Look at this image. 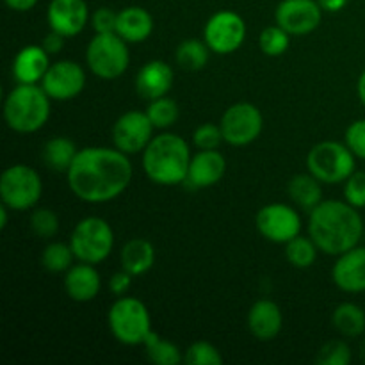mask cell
Masks as SVG:
<instances>
[{"instance_id":"cell-1","label":"cell","mask_w":365,"mask_h":365,"mask_svg":"<svg viewBox=\"0 0 365 365\" xmlns=\"http://www.w3.org/2000/svg\"><path fill=\"white\" fill-rule=\"evenodd\" d=\"M134 177L127 153L107 146L78 150L66 171L70 191L86 203H107L123 195Z\"/></svg>"},{"instance_id":"cell-2","label":"cell","mask_w":365,"mask_h":365,"mask_svg":"<svg viewBox=\"0 0 365 365\" xmlns=\"http://www.w3.org/2000/svg\"><path fill=\"white\" fill-rule=\"evenodd\" d=\"M309 235L319 252L339 257L359 246L364 220L359 209L342 200H323L310 210Z\"/></svg>"},{"instance_id":"cell-3","label":"cell","mask_w":365,"mask_h":365,"mask_svg":"<svg viewBox=\"0 0 365 365\" xmlns=\"http://www.w3.org/2000/svg\"><path fill=\"white\" fill-rule=\"evenodd\" d=\"M191 150L184 138L173 132L153 135L143 152V170L157 185L171 187L184 184L191 164Z\"/></svg>"},{"instance_id":"cell-4","label":"cell","mask_w":365,"mask_h":365,"mask_svg":"<svg viewBox=\"0 0 365 365\" xmlns=\"http://www.w3.org/2000/svg\"><path fill=\"white\" fill-rule=\"evenodd\" d=\"M50 96L41 84H18L4 100V120L18 134H34L50 118Z\"/></svg>"},{"instance_id":"cell-5","label":"cell","mask_w":365,"mask_h":365,"mask_svg":"<svg viewBox=\"0 0 365 365\" xmlns=\"http://www.w3.org/2000/svg\"><path fill=\"white\" fill-rule=\"evenodd\" d=\"M107 324L113 337L125 346H143L153 331L148 307L132 296H120L110 305Z\"/></svg>"},{"instance_id":"cell-6","label":"cell","mask_w":365,"mask_h":365,"mask_svg":"<svg viewBox=\"0 0 365 365\" xmlns=\"http://www.w3.org/2000/svg\"><path fill=\"white\" fill-rule=\"evenodd\" d=\"M356 157L346 143L321 141L307 155V170L328 185L342 184L355 173Z\"/></svg>"},{"instance_id":"cell-7","label":"cell","mask_w":365,"mask_h":365,"mask_svg":"<svg viewBox=\"0 0 365 365\" xmlns=\"http://www.w3.org/2000/svg\"><path fill=\"white\" fill-rule=\"evenodd\" d=\"M86 64L102 81H114L127 71L130 64L128 43L116 32L95 34L86 48Z\"/></svg>"},{"instance_id":"cell-8","label":"cell","mask_w":365,"mask_h":365,"mask_svg":"<svg viewBox=\"0 0 365 365\" xmlns=\"http://www.w3.org/2000/svg\"><path fill=\"white\" fill-rule=\"evenodd\" d=\"M70 246L78 262L96 266L103 262L114 250V230L103 217L88 216L75 225L70 235Z\"/></svg>"},{"instance_id":"cell-9","label":"cell","mask_w":365,"mask_h":365,"mask_svg":"<svg viewBox=\"0 0 365 365\" xmlns=\"http://www.w3.org/2000/svg\"><path fill=\"white\" fill-rule=\"evenodd\" d=\"M41 177L27 164H13L0 175V200L11 210L24 212L34 209L41 200Z\"/></svg>"},{"instance_id":"cell-10","label":"cell","mask_w":365,"mask_h":365,"mask_svg":"<svg viewBox=\"0 0 365 365\" xmlns=\"http://www.w3.org/2000/svg\"><path fill=\"white\" fill-rule=\"evenodd\" d=\"M220 127L225 143L230 146H248L262 134L264 116L253 103L237 102L225 110Z\"/></svg>"},{"instance_id":"cell-11","label":"cell","mask_w":365,"mask_h":365,"mask_svg":"<svg viewBox=\"0 0 365 365\" xmlns=\"http://www.w3.org/2000/svg\"><path fill=\"white\" fill-rule=\"evenodd\" d=\"M246 39V21L235 11H217L203 27V41L217 56L237 52Z\"/></svg>"},{"instance_id":"cell-12","label":"cell","mask_w":365,"mask_h":365,"mask_svg":"<svg viewBox=\"0 0 365 365\" xmlns=\"http://www.w3.org/2000/svg\"><path fill=\"white\" fill-rule=\"evenodd\" d=\"M257 230L274 245H287L302 232L299 212L285 203H267L255 216Z\"/></svg>"},{"instance_id":"cell-13","label":"cell","mask_w":365,"mask_h":365,"mask_svg":"<svg viewBox=\"0 0 365 365\" xmlns=\"http://www.w3.org/2000/svg\"><path fill=\"white\" fill-rule=\"evenodd\" d=\"M153 123L146 110H128L121 114L113 125V145L127 155H138L145 152L153 139Z\"/></svg>"},{"instance_id":"cell-14","label":"cell","mask_w":365,"mask_h":365,"mask_svg":"<svg viewBox=\"0 0 365 365\" xmlns=\"http://www.w3.org/2000/svg\"><path fill=\"white\" fill-rule=\"evenodd\" d=\"M41 88L50 98L57 102L77 98L86 88V70L75 61H56L50 64L48 71L43 77Z\"/></svg>"},{"instance_id":"cell-15","label":"cell","mask_w":365,"mask_h":365,"mask_svg":"<svg viewBox=\"0 0 365 365\" xmlns=\"http://www.w3.org/2000/svg\"><path fill=\"white\" fill-rule=\"evenodd\" d=\"M274 20L291 36H307L321 25L323 9L317 0H282Z\"/></svg>"},{"instance_id":"cell-16","label":"cell","mask_w":365,"mask_h":365,"mask_svg":"<svg viewBox=\"0 0 365 365\" xmlns=\"http://www.w3.org/2000/svg\"><path fill=\"white\" fill-rule=\"evenodd\" d=\"M46 20L52 31L64 38L78 36L91 20L86 0H50L46 7Z\"/></svg>"},{"instance_id":"cell-17","label":"cell","mask_w":365,"mask_h":365,"mask_svg":"<svg viewBox=\"0 0 365 365\" xmlns=\"http://www.w3.org/2000/svg\"><path fill=\"white\" fill-rule=\"evenodd\" d=\"M331 280L348 294L365 292V246H355L337 257L331 267Z\"/></svg>"},{"instance_id":"cell-18","label":"cell","mask_w":365,"mask_h":365,"mask_svg":"<svg viewBox=\"0 0 365 365\" xmlns=\"http://www.w3.org/2000/svg\"><path fill=\"white\" fill-rule=\"evenodd\" d=\"M173 68L166 61L153 59L143 64L135 75V91L141 98L152 100L166 96L173 88Z\"/></svg>"},{"instance_id":"cell-19","label":"cell","mask_w":365,"mask_h":365,"mask_svg":"<svg viewBox=\"0 0 365 365\" xmlns=\"http://www.w3.org/2000/svg\"><path fill=\"white\" fill-rule=\"evenodd\" d=\"M227 173V159L217 150H200L191 157L185 184L195 189H207L216 185Z\"/></svg>"},{"instance_id":"cell-20","label":"cell","mask_w":365,"mask_h":365,"mask_svg":"<svg viewBox=\"0 0 365 365\" xmlns=\"http://www.w3.org/2000/svg\"><path fill=\"white\" fill-rule=\"evenodd\" d=\"M102 289V277L93 264L78 262L64 273V291L77 303L93 302Z\"/></svg>"},{"instance_id":"cell-21","label":"cell","mask_w":365,"mask_h":365,"mask_svg":"<svg viewBox=\"0 0 365 365\" xmlns=\"http://www.w3.org/2000/svg\"><path fill=\"white\" fill-rule=\"evenodd\" d=\"M284 328L282 309L271 299H259L248 312V330L257 341L269 342L280 335Z\"/></svg>"},{"instance_id":"cell-22","label":"cell","mask_w":365,"mask_h":365,"mask_svg":"<svg viewBox=\"0 0 365 365\" xmlns=\"http://www.w3.org/2000/svg\"><path fill=\"white\" fill-rule=\"evenodd\" d=\"M50 53L43 45H27L13 59V77L18 84H41L50 68Z\"/></svg>"},{"instance_id":"cell-23","label":"cell","mask_w":365,"mask_h":365,"mask_svg":"<svg viewBox=\"0 0 365 365\" xmlns=\"http://www.w3.org/2000/svg\"><path fill=\"white\" fill-rule=\"evenodd\" d=\"M153 18L145 7L128 6L118 11L116 34L123 38L128 45L143 43L152 36Z\"/></svg>"},{"instance_id":"cell-24","label":"cell","mask_w":365,"mask_h":365,"mask_svg":"<svg viewBox=\"0 0 365 365\" xmlns=\"http://www.w3.org/2000/svg\"><path fill=\"white\" fill-rule=\"evenodd\" d=\"M120 262L121 269L128 271L132 277H141L148 273L155 264V248L152 242L143 237L130 239L121 248Z\"/></svg>"},{"instance_id":"cell-25","label":"cell","mask_w":365,"mask_h":365,"mask_svg":"<svg viewBox=\"0 0 365 365\" xmlns=\"http://www.w3.org/2000/svg\"><path fill=\"white\" fill-rule=\"evenodd\" d=\"M323 182L317 180L312 173H298L289 180L287 192L296 207L303 210H312L323 202Z\"/></svg>"},{"instance_id":"cell-26","label":"cell","mask_w":365,"mask_h":365,"mask_svg":"<svg viewBox=\"0 0 365 365\" xmlns=\"http://www.w3.org/2000/svg\"><path fill=\"white\" fill-rule=\"evenodd\" d=\"M78 153V148L75 143L66 135H56V138L48 139L43 146L41 157L45 160L46 166L57 173H66L70 170L71 163H73L75 155Z\"/></svg>"},{"instance_id":"cell-27","label":"cell","mask_w":365,"mask_h":365,"mask_svg":"<svg viewBox=\"0 0 365 365\" xmlns=\"http://www.w3.org/2000/svg\"><path fill=\"white\" fill-rule=\"evenodd\" d=\"M331 324L342 337L356 339L365 334V312L356 303L346 302L335 307L331 314Z\"/></svg>"},{"instance_id":"cell-28","label":"cell","mask_w":365,"mask_h":365,"mask_svg":"<svg viewBox=\"0 0 365 365\" xmlns=\"http://www.w3.org/2000/svg\"><path fill=\"white\" fill-rule=\"evenodd\" d=\"M210 52L205 41H200V39H185L175 50V61H177L178 66L182 70L187 71H200L207 66L210 59Z\"/></svg>"},{"instance_id":"cell-29","label":"cell","mask_w":365,"mask_h":365,"mask_svg":"<svg viewBox=\"0 0 365 365\" xmlns=\"http://www.w3.org/2000/svg\"><path fill=\"white\" fill-rule=\"evenodd\" d=\"M146 356L155 365H178L184 362L180 348L171 341H164L159 334L152 331L145 341Z\"/></svg>"},{"instance_id":"cell-30","label":"cell","mask_w":365,"mask_h":365,"mask_svg":"<svg viewBox=\"0 0 365 365\" xmlns=\"http://www.w3.org/2000/svg\"><path fill=\"white\" fill-rule=\"evenodd\" d=\"M317 252H319V248H317L310 235L309 237H303L299 234L285 245V259L296 269H309L316 262Z\"/></svg>"},{"instance_id":"cell-31","label":"cell","mask_w":365,"mask_h":365,"mask_svg":"<svg viewBox=\"0 0 365 365\" xmlns=\"http://www.w3.org/2000/svg\"><path fill=\"white\" fill-rule=\"evenodd\" d=\"M75 253L70 242H50L41 253V264L50 273H66L73 266Z\"/></svg>"},{"instance_id":"cell-32","label":"cell","mask_w":365,"mask_h":365,"mask_svg":"<svg viewBox=\"0 0 365 365\" xmlns=\"http://www.w3.org/2000/svg\"><path fill=\"white\" fill-rule=\"evenodd\" d=\"M146 114H148L153 127L159 128V130H166V128L173 127L177 123L178 116H180V109H178V103L173 98L160 96V98L152 100L148 103Z\"/></svg>"},{"instance_id":"cell-33","label":"cell","mask_w":365,"mask_h":365,"mask_svg":"<svg viewBox=\"0 0 365 365\" xmlns=\"http://www.w3.org/2000/svg\"><path fill=\"white\" fill-rule=\"evenodd\" d=\"M259 46L264 56L267 57H280L291 46V34L280 25H269L264 29L259 36Z\"/></svg>"},{"instance_id":"cell-34","label":"cell","mask_w":365,"mask_h":365,"mask_svg":"<svg viewBox=\"0 0 365 365\" xmlns=\"http://www.w3.org/2000/svg\"><path fill=\"white\" fill-rule=\"evenodd\" d=\"M353 360L351 348L341 339H334L321 346L316 362L319 365H349Z\"/></svg>"},{"instance_id":"cell-35","label":"cell","mask_w":365,"mask_h":365,"mask_svg":"<svg viewBox=\"0 0 365 365\" xmlns=\"http://www.w3.org/2000/svg\"><path fill=\"white\" fill-rule=\"evenodd\" d=\"M31 230L41 239H52L59 232V216L48 207H38L31 214Z\"/></svg>"},{"instance_id":"cell-36","label":"cell","mask_w":365,"mask_h":365,"mask_svg":"<svg viewBox=\"0 0 365 365\" xmlns=\"http://www.w3.org/2000/svg\"><path fill=\"white\" fill-rule=\"evenodd\" d=\"M184 362L187 365H221L223 364V355L214 344L205 341L192 342L185 349Z\"/></svg>"},{"instance_id":"cell-37","label":"cell","mask_w":365,"mask_h":365,"mask_svg":"<svg viewBox=\"0 0 365 365\" xmlns=\"http://www.w3.org/2000/svg\"><path fill=\"white\" fill-rule=\"evenodd\" d=\"M223 141V132L220 125L203 123L192 132V143L198 150H217V146Z\"/></svg>"},{"instance_id":"cell-38","label":"cell","mask_w":365,"mask_h":365,"mask_svg":"<svg viewBox=\"0 0 365 365\" xmlns=\"http://www.w3.org/2000/svg\"><path fill=\"white\" fill-rule=\"evenodd\" d=\"M344 200L356 209H365V171H355L344 182Z\"/></svg>"},{"instance_id":"cell-39","label":"cell","mask_w":365,"mask_h":365,"mask_svg":"<svg viewBox=\"0 0 365 365\" xmlns=\"http://www.w3.org/2000/svg\"><path fill=\"white\" fill-rule=\"evenodd\" d=\"M344 143L356 159L365 160V120H356L346 128Z\"/></svg>"},{"instance_id":"cell-40","label":"cell","mask_w":365,"mask_h":365,"mask_svg":"<svg viewBox=\"0 0 365 365\" xmlns=\"http://www.w3.org/2000/svg\"><path fill=\"white\" fill-rule=\"evenodd\" d=\"M91 27L95 34H109V32H116V21L118 13L110 7H98L95 13L91 14Z\"/></svg>"},{"instance_id":"cell-41","label":"cell","mask_w":365,"mask_h":365,"mask_svg":"<svg viewBox=\"0 0 365 365\" xmlns=\"http://www.w3.org/2000/svg\"><path fill=\"white\" fill-rule=\"evenodd\" d=\"M130 287H132V274L128 273V271L121 269L109 278V291L110 294H114L116 298L127 294Z\"/></svg>"},{"instance_id":"cell-42","label":"cell","mask_w":365,"mask_h":365,"mask_svg":"<svg viewBox=\"0 0 365 365\" xmlns=\"http://www.w3.org/2000/svg\"><path fill=\"white\" fill-rule=\"evenodd\" d=\"M64 36L63 34H59V32H56V31H52V29H50V32L48 34L45 36V38H43V48L46 50V52L50 53V56H53V53H59L61 50H63V46H64Z\"/></svg>"},{"instance_id":"cell-43","label":"cell","mask_w":365,"mask_h":365,"mask_svg":"<svg viewBox=\"0 0 365 365\" xmlns=\"http://www.w3.org/2000/svg\"><path fill=\"white\" fill-rule=\"evenodd\" d=\"M4 2L9 9L16 11V13H27V11L34 9L38 0H4Z\"/></svg>"},{"instance_id":"cell-44","label":"cell","mask_w":365,"mask_h":365,"mask_svg":"<svg viewBox=\"0 0 365 365\" xmlns=\"http://www.w3.org/2000/svg\"><path fill=\"white\" fill-rule=\"evenodd\" d=\"M317 2H319L321 9L327 13H339L348 6V0H317Z\"/></svg>"},{"instance_id":"cell-45","label":"cell","mask_w":365,"mask_h":365,"mask_svg":"<svg viewBox=\"0 0 365 365\" xmlns=\"http://www.w3.org/2000/svg\"><path fill=\"white\" fill-rule=\"evenodd\" d=\"M356 95H359L360 103L365 107V70L360 73L359 81H356Z\"/></svg>"},{"instance_id":"cell-46","label":"cell","mask_w":365,"mask_h":365,"mask_svg":"<svg viewBox=\"0 0 365 365\" xmlns=\"http://www.w3.org/2000/svg\"><path fill=\"white\" fill-rule=\"evenodd\" d=\"M7 210H11V209L2 203V207H0V230H4V228L7 227V221H9V216H7Z\"/></svg>"},{"instance_id":"cell-47","label":"cell","mask_w":365,"mask_h":365,"mask_svg":"<svg viewBox=\"0 0 365 365\" xmlns=\"http://www.w3.org/2000/svg\"><path fill=\"white\" fill-rule=\"evenodd\" d=\"M359 355L360 359H362V362H365V339L362 342H360V348H359Z\"/></svg>"}]
</instances>
